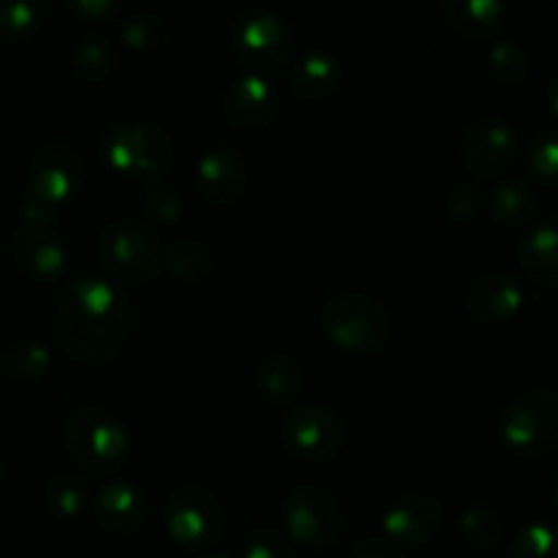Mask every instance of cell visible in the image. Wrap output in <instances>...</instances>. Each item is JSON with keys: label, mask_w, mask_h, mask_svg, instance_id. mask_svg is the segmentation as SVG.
Wrapping results in <instances>:
<instances>
[{"label": "cell", "mask_w": 558, "mask_h": 558, "mask_svg": "<svg viewBox=\"0 0 558 558\" xmlns=\"http://www.w3.org/2000/svg\"><path fill=\"white\" fill-rule=\"evenodd\" d=\"M458 532L469 548L490 554L505 543V515L488 499H474L458 515Z\"/></svg>", "instance_id": "4316f807"}, {"label": "cell", "mask_w": 558, "mask_h": 558, "mask_svg": "<svg viewBox=\"0 0 558 558\" xmlns=\"http://www.w3.org/2000/svg\"><path fill=\"white\" fill-rule=\"evenodd\" d=\"M196 191L213 205H234L248 189V163L238 147L210 145L194 161Z\"/></svg>", "instance_id": "2e32d148"}, {"label": "cell", "mask_w": 558, "mask_h": 558, "mask_svg": "<svg viewBox=\"0 0 558 558\" xmlns=\"http://www.w3.org/2000/svg\"><path fill=\"white\" fill-rule=\"evenodd\" d=\"M281 445L305 463L332 461L347 445V423L336 409L319 401H300L278 423Z\"/></svg>", "instance_id": "9c48e42d"}, {"label": "cell", "mask_w": 558, "mask_h": 558, "mask_svg": "<svg viewBox=\"0 0 558 558\" xmlns=\"http://www.w3.org/2000/svg\"><path fill=\"white\" fill-rule=\"evenodd\" d=\"M118 36L125 49L136 54H158L172 44V22L158 11H129L118 22Z\"/></svg>", "instance_id": "484cf974"}, {"label": "cell", "mask_w": 558, "mask_h": 558, "mask_svg": "<svg viewBox=\"0 0 558 558\" xmlns=\"http://www.w3.org/2000/svg\"><path fill=\"white\" fill-rule=\"evenodd\" d=\"M3 483H5V463L3 458H0V488H3Z\"/></svg>", "instance_id": "7bdbcfd3"}, {"label": "cell", "mask_w": 558, "mask_h": 558, "mask_svg": "<svg viewBox=\"0 0 558 558\" xmlns=\"http://www.w3.org/2000/svg\"><path fill=\"white\" fill-rule=\"evenodd\" d=\"M485 194L474 180H461V183L450 185L445 196V213L450 221L458 223H474L485 216Z\"/></svg>", "instance_id": "e575fe53"}, {"label": "cell", "mask_w": 558, "mask_h": 558, "mask_svg": "<svg viewBox=\"0 0 558 558\" xmlns=\"http://www.w3.org/2000/svg\"><path fill=\"white\" fill-rule=\"evenodd\" d=\"M163 270L185 283H202L218 270V251L199 234H180L169 243Z\"/></svg>", "instance_id": "d4e9b609"}, {"label": "cell", "mask_w": 558, "mask_h": 558, "mask_svg": "<svg viewBox=\"0 0 558 558\" xmlns=\"http://www.w3.org/2000/svg\"><path fill=\"white\" fill-rule=\"evenodd\" d=\"M278 107H281L278 90L265 74H256V71H243L240 76H234L221 98L227 123L245 134L267 129L276 120Z\"/></svg>", "instance_id": "5bb4252c"}, {"label": "cell", "mask_w": 558, "mask_h": 558, "mask_svg": "<svg viewBox=\"0 0 558 558\" xmlns=\"http://www.w3.org/2000/svg\"><path fill=\"white\" fill-rule=\"evenodd\" d=\"M142 210H145V216L150 218L153 223H163V227H169V223H178L180 218H183V196H180V191L174 189L172 183H167V180H150V183L145 185V191H142Z\"/></svg>", "instance_id": "836d02e7"}, {"label": "cell", "mask_w": 558, "mask_h": 558, "mask_svg": "<svg viewBox=\"0 0 558 558\" xmlns=\"http://www.w3.org/2000/svg\"><path fill=\"white\" fill-rule=\"evenodd\" d=\"M52 349L44 341H33V338H22V341L9 343L0 357V371L20 381H36L52 371Z\"/></svg>", "instance_id": "f1b7e54d"}, {"label": "cell", "mask_w": 558, "mask_h": 558, "mask_svg": "<svg viewBox=\"0 0 558 558\" xmlns=\"http://www.w3.org/2000/svg\"><path fill=\"white\" fill-rule=\"evenodd\" d=\"M98 251H101L107 270L129 283L158 276L163 270V256H167V245L147 223L136 221V218H112L101 229Z\"/></svg>", "instance_id": "52a82bcc"}, {"label": "cell", "mask_w": 558, "mask_h": 558, "mask_svg": "<svg viewBox=\"0 0 558 558\" xmlns=\"http://www.w3.org/2000/svg\"><path fill=\"white\" fill-rule=\"evenodd\" d=\"M518 156V129L499 112H477L458 131V158L477 178H499Z\"/></svg>", "instance_id": "30bf717a"}, {"label": "cell", "mask_w": 558, "mask_h": 558, "mask_svg": "<svg viewBox=\"0 0 558 558\" xmlns=\"http://www.w3.org/2000/svg\"><path fill=\"white\" fill-rule=\"evenodd\" d=\"M347 558H403V554L398 545L387 543L385 537H371L354 545Z\"/></svg>", "instance_id": "74e56055"}, {"label": "cell", "mask_w": 558, "mask_h": 558, "mask_svg": "<svg viewBox=\"0 0 558 558\" xmlns=\"http://www.w3.org/2000/svg\"><path fill=\"white\" fill-rule=\"evenodd\" d=\"M518 262L532 281L558 287V216L534 218L518 240Z\"/></svg>", "instance_id": "d6986e66"}, {"label": "cell", "mask_w": 558, "mask_h": 558, "mask_svg": "<svg viewBox=\"0 0 558 558\" xmlns=\"http://www.w3.org/2000/svg\"><path fill=\"white\" fill-rule=\"evenodd\" d=\"M65 447L90 474H112L129 461V425L104 407H80L65 423Z\"/></svg>", "instance_id": "8992f818"}, {"label": "cell", "mask_w": 558, "mask_h": 558, "mask_svg": "<svg viewBox=\"0 0 558 558\" xmlns=\"http://www.w3.org/2000/svg\"><path fill=\"white\" fill-rule=\"evenodd\" d=\"M87 163L80 147L65 140H49L27 163V196L60 210L85 189Z\"/></svg>", "instance_id": "8fae6325"}, {"label": "cell", "mask_w": 558, "mask_h": 558, "mask_svg": "<svg viewBox=\"0 0 558 558\" xmlns=\"http://www.w3.org/2000/svg\"><path fill=\"white\" fill-rule=\"evenodd\" d=\"M87 501H90V488L80 474H52L44 485V507L58 521H74L85 512Z\"/></svg>", "instance_id": "f546056e"}, {"label": "cell", "mask_w": 558, "mask_h": 558, "mask_svg": "<svg viewBox=\"0 0 558 558\" xmlns=\"http://www.w3.org/2000/svg\"><path fill=\"white\" fill-rule=\"evenodd\" d=\"M243 558H298V554L281 526H262L245 543Z\"/></svg>", "instance_id": "d590c367"}, {"label": "cell", "mask_w": 558, "mask_h": 558, "mask_svg": "<svg viewBox=\"0 0 558 558\" xmlns=\"http://www.w3.org/2000/svg\"><path fill=\"white\" fill-rule=\"evenodd\" d=\"M101 161L112 172L158 180L174 161L172 136L153 120H118L98 142Z\"/></svg>", "instance_id": "277c9868"}, {"label": "cell", "mask_w": 558, "mask_h": 558, "mask_svg": "<svg viewBox=\"0 0 558 558\" xmlns=\"http://www.w3.org/2000/svg\"><path fill=\"white\" fill-rule=\"evenodd\" d=\"M319 325L343 352L376 354L390 341L392 314L374 294L341 292L322 305Z\"/></svg>", "instance_id": "3957f363"}, {"label": "cell", "mask_w": 558, "mask_h": 558, "mask_svg": "<svg viewBox=\"0 0 558 558\" xmlns=\"http://www.w3.org/2000/svg\"><path fill=\"white\" fill-rule=\"evenodd\" d=\"M537 213L534 191L523 180L505 178L488 191L485 199V216L501 229H526Z\"/></svg>", "instance_id": "cb8c5ba5"}, {"label": "cell", "mask_w": 558, "mask_h": 558, "mask_svg": "<svg viewBox=\"0 0 558 558\" xmlns=\"http://www.w3.org/2000/svg\"><path fill=\"white\" fill-rule=\"evenodd\" d=\"M134 308L123 289L101 276L69 278L58 298V338L80 363H104L129 341Z\"/></svg>", "instance_id": "6da1fadb"}, {"label": "cell", "mask_w": 558, "mask_h": 558, "mask_svg": "<svg viewBox=\"0 0 558 558\" xmlns=\"http://www.w3.org/2000/svg\"><path fill=\"white\" fill-rule=\"evenodd\" d=\"M289 69V82H292L294 96H300L308 104L330 101L338 96L347 82V71L338 60L336 52L325 47H308L292 60Z\"/></svg>", "instance_id": "e0dca14e"}, {"label": "cell", "mask_w": 558, "mask_h": 558, "mask_svg": "<svg viewBox=\"0 0 558 558\" xmlns=\"http://www.w3.org/2000/svg\"><path fill=\"white\" fill-rule=\"evenodd\" d=\"M281 532L300 548H332L343 534V507L325 488L298 485L281 499Z\"/></svg>", "instance_id": "ba28073f"}, {"label": "cell", "mask_w": 558, "mask_h": 558, "mask_svg": "<svg viewBox=\"0 0 558 558\" xmlns=\"http://www.w3.org/2000/svg\"><path fill=\"white\" fill-rule=\"evenodd\" d=\"M505 558H558V529L545 521L526 523L510 537Z\"/></svg>", "instance_id": "1f68e13d"}, {"label": "cell", "mask_w": 558, "mask_h": 558, "mask_svg": "<svg viewBox=\"0 0 558 558\" xmlns=\"http://www.w3.org/2000/svg\"><path fill=\"white\" fill-rule=\"evenodd\" d=\"M445 529V505L439 496L425 494V490H403L392 496L381 510V532L392 545H409L420 548L430 539L439 537Z\"/></svg>", "instance_id": "4fadbf2b"}, {"label": "cell", "mask_w": 558, "mask_h": 558, "mask_svg": "<svg viewBox=\"0 0 558 558\" xmlns=\"http://www.w3.org/2000/svg\"><path fill=\"white\" fill-rule=\"evenodd\" d=\"M120 54H123V47H120V41L112 36V33L93 31V33H85V36H80L74 44H71L69 65L71 71H74L76 80L101 82L118 69Z\"/></svg>", "instance_id": "7402d4cb"}, {"label": "cell", "mask_w": 558, "mask_h": 558, "mask_svg": "<svg viewBox=\"0 0 558 558\" xmlns=\"http://www.w3.org/2000/svg\"><path fill=\"white\" fill-rule=\"evenodd\" d=\"M163 529L180 548H210L223 529L221 501L205 485H178L163 501Z\"/></svg>", "instance_id": "7c38bea8"}, {"label": "cell", "mask_w": 558, "mask_h": 558, "mask_svg": "<svg viewBox=\"0 0 558 558\" xmlns=\"http://www.w3.org/2000/svg\"><path fill=\"white\" fill-rule=\"evenodd\" d=\"M20 213H22V223H33V227H52V223L58 221V210H54V207L44 205V202L33 199V196L27 194L25 199H22Z\"/></svg>", "instance_id": "f35d334b"}, {"label": "cell", "mask_w": 558, "mask_h": 558, "mask_svg": "<svg viewBox=\"0 0 558 558\" xmlns=\"http://www.w3.org/2000/svg\"><path fill=\"white\" fill-rule=\"evenodd\" d=\"M526 305V287L507 270H485L463 292V311L480 325H501L521 314Z\"/></svg>", "instance_id": "9a60e30c"}, {"label": "cell", "mask_w": 558, "mask_h": 558, "mask_svg": "<svg viewBox=\"0 0 558 558\" xmlns=\"http://www.w3.org/2000/svg\"><path fill=\"white\" fill-rule=\"evenodd\" d=\"M11 254L27 276L44 278V281L63 276L69 267V248L52 227L22 223L11 240Z\"/></svg>", "instance_id": "ac0fdd59"}, {"label": "cell", "mask_w": 558, "mask_h": 558, "mask_svg": "<svg viewBox=\"0 0 558 558\" xmlns=\"http://www.w3.org/2000/svg\"><path fill=\"white\" fill-rule=\"evenodd\" d=\"M523 163L537 183L558 189V131H543L534 136L523 153Z\"/></svg>", "instance_id": "d6a6232c"}, {"label": "cell", "mask_w": 558, "mask_h": 558, "mask_svg": "<svg viewBox=\"0 0 558 558\" xmlns=\"http://www.w3.org/2000/svg\"><path fill=\"white\" fill-rule=\"evenodd\" d=\"M485 65L499 85L515 87L532 74V54L521 38L505 36L490 44L488 52H485Z\"/></svg>", "instance_id": "83f0119b"}, {"label": "cell", "mask_w": 558, "mask_h": 558, "mask_svg": "<svg viewBox=\"0 0 558 558\" xmlns=\"http://www.w3.org/2000/svg\"><path fill=\"white\" fill-rule=\"evenodd\" d=\"M65 11L74 22L85 25H107V22H120L129 9L120 0H65Z\"/></svg>", "instance_id": "8d00e7d4"}, {"label": "cell", "mask_w": 558, "mask_h": 558, "mask_svg": "<svg viewBox=\"0 0 558 558\" xmlns=\"http://www.w3.org/2000/svg\"><path fill=\"white\" fill-rule=\"evenodd\" d=\"M47 16L49 5L44 0H0V36L9 41H31Z\"/></svg>", "instance_id": "4dcf8cb0"}, {"label": "cell", "mask_w": 558, "mask_h": 558, "mask_svg": "<svg viewBox=\"0 0 558 558\" xmlns=\"http://www.w3.org/2000/svg\"><path fill=\"white\" fill-rule=\"evenodd\" d=\"M496 434L507 452L523 461H543L558 450V392L545 387L515 392L501 407Z\"/></svg>", "instance_id": "7a4b0ae2"}, {"label": "cell", "mask_w": 558, "mask_h": 558, "mask_svg": "<svg viewBox=\"0 0 558 558\" xmlns=\"http://www.w3.org/2000/svg\"><path fill=\"white\" fill-rule=\"evenodd\" d=\"M93 510L104 529L114 534H131L145 523L147 499L140 485L125 483V480H109L98 488Z\"/></svg>", "instance_id": "ffe728a7"}, {"label": "cell", "mask_w": 558, "mask_h": 558, "mask_svg": "<svg viewBox=\"0 0 558 558\" xmlns=\"http://www.w3.org/2000/svg\"><path fill=\"white\" fill-rule=\"evenodd\" d=\"M256 390L265 401L272 403H287L303 390L305 385V371L294 354L281 352V349H272L265 357L259 360L254 371Z\"/></svg>", "instance_id": "603a6c76"}, {"label": "cell", "mask_w": 558, "mask_h": 558, "mask_svg": "<svg viewBox=\"0 0 558 558\" xmlns=\"http://www.w3.org/2000/svg\"><path fill=\"white\" fill-rule=\"evenodd\" d=\"M205 558H234V556L227 554V550H213V554H207Z\"/></svg>", "instance_id": "60d3db41"}, {"label": "cell", "mask_w": 558, "mask_h": 558, "mask_svg": "<svg viewBox=\"0 0 558 558\" xmlns=\"http://www.w3.org/2000/svg\"><path fill=\"white\" fill-rule=\"evenodd\" d=\"M439 11L450 31L472 41L494 36L510 16L505 0H441Z\"/></svg>", "instance_id": "44dd1931"}, {"label": "cell", "mask_w": 558, "mask_h": 558, "mask_svg": "<svg viewBox=\"0 0 558 558\" xmlns=\"http://www.w3.org/2000/svg\"><path fill=\"white\" fill-rule=\"evenodd\" d=\"M550 501H554V510L558 512V480H556V485H554V494H550Z\"/></svg>", "instance_id": "b9f144b4"}, {"label": "cell", "mask_w": 558, "mask_h": 558, "mask_svg": "<svg viewBox=\"0 0 558 558\" xmlns=\"http://www.w3.org/2000/svg\"><path fill=\"white\" fill-rule=\"evenodd\" d=\"M229 44L240 63L256 74L289 65L298 52L294 27L281 11L267 5H248L229 25Z\"/></svg>", "instance_id": "5b68a950"}, {"label": "cell", "mask_w": 558, "mask_h": 558, "mask_svg": "<svg viewBox=\"0 0 558 558\" xmlns=\"http://www.w3.org/2000/svg\"><path fill=\"white\" fill-rule=\"evenodd\" d=\"M545 101H548V109L558 118V71L548 76V85H545Z\"/></svg>", "instance_id": "ab89813d"}]
</instances>
